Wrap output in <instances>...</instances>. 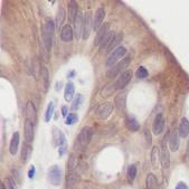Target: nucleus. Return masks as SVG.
Listing matches in <instances>:
<instances>
[{
  "label": "nucleus",
  "instance_id": "f257e3e1",
  "mask_svg": "<svg viewBox=\"0 0 189 189\" xmlns=\"http://www.w3.org/2000/svg\"><path fill=\"white\" fill-rule=\"evenodd\" d=\"M56 25L54 24V21L49 18L46 19L45 24L42 29V38H43V45L45 49H47L48 51H51L53 47V40H54V33H55Z\"/></svg>",
  "mask_w": 189,
  "mask_h": 189
},
{
  "label": "nucleus",
  "instance_id": "f03ea898",
  "mask_svg": "<svg viewBox=\"0 0 189 189\" xmlns=\"http://www.w3.org/2000/svg\"><path fill=\"white\" fill-rule=\"evenodd\" d=\"M169 140V133H167L165 135V138L162 139L161 143V149H160V163L162 166L163 169V173L169 169L170 167V152L169 148L167 147V141Z\"/></svg>",
  "mask_w": 189,
  "mask_h": 189
},
{
  "label": "nucleus",
  "instance_id": "7ed1b4c3",
  "mask_svg": "<svg viewBox=\"0 0 189 189\" xmlns=\"http://www.w3.org/2000/svg\"><path fill=\"white\" fill-rule=\"evenodd\" d=\"M92 138V129L90 126H84L79 134L76 138V142H75V149L76 150H83L84 148H86L87 144L90 143V140Z\"/></svg>",
  "mask_w": 189,
  "mask_h": 189
},
{
  "label": "nucleus",
  "instance_id": "20e7f679",
  "mask_svg": "<svg viewBox=\"0 0 189 189\" xmlns=\"http://www.w3.org/2000/svg\"><path fill=\"white\" fill-rule=\"evenodd\" d=\"M130 60H131L130 56H128V57H125V58H123L122 60H120L118 64H115L114 66H112L111 68L107 70V76L109 77V79H113V77H115L116 75L122 74L123 72H125L126 67L129 66Z\"/></svg>",
  "mask_w": 189,
  "mask_h": 189
},
{
  "label": "nucleus",
  "instance_id": "39448f33",
  "mask_svg": "<svg viewBox=\"0 0 189 189\" xmlns=\"http://www.w3.org/2000/svg\"><path fill=\"white\" fill-rule=\"evenodd\" d=\"M126 54V48L123 47V46H119L115 51H113L112 53H111V55L107 57V62H105V64H107V67H112L114 66L115 64H118L119 62H120V59L122 58L123 56Z\"/></svg>",
  "mask_w": 189,
  "mask_h": 189
},
{
  "label": "nucleus",
  "instance_id": "423d86ee",
  "mask_svg": "<svg viewBox=\"0 0 189 189\" xmlns=\"http://www.w3.org/2000/svg\"><path fill=\"white\" fill-rule=\"evenodd\" d=\"M93 28V20H92V12L87 10L84 12V17H83V33H82V39L86 40L88 39L91 34V30Z\"/></svg>",
  "mask_w": 189,
  "mask_h": 189
},
{
  "label": "nucleus",
  "instance_id": "0eeeda50",
  "mask_svg": "<svg viewBox=\"0 0 189 189\" xmlns=\"http://www.w3.org/2000/svg\"><path fill=\"white\" fill-rule=\"evenodd\" d=\"M113 109H114V104L111 102H107L101 104L98 110H96V116L101 120H107L113 112Z\"/></svg>",
  "mask_w": 189,
  "mask_h": 189
},
{
  "label": "nucleus",
  "instance_id": "6e6552de",
  "mask_svg": "<svg viewBox=\"0 0 189 189\" xmlns=\"http://www.w3.org/2000/svg\"><path fill=\"white\" fill-rule=\"evenodd\" d=\"M132 79V71L130 70H126L125 72H123L122 74H120V76L118 77V79L115 81L114 85L116 90H121L122 91L124 87L129 84V82Z\"/></svg>",
  "mask_w": 189,
  "mask_h": 189
},
{
  "label": "nucleus",
  "instance_id": "1a4fd4ad",
  "mask_svg": "<svg viewBox=\"0 0 189 189\" xmlns=\"http://www.w3.org/2000/svg\"><path fill=\"white\" fill-rule=\"evenodd\" d=\"M48 179L51 181V185L58 186L60 184V179H62V171L59 169L57 165L51 166L48 169Z\"/></svg>",
  "mask_w": 189,
  "mask_h": 189
},
{
  "label": "nucleus",
  "instance_id": "9d476101",
  "mask_svg": "<svg viewBox=\"0 0 189 189\" xmlns=\"http://www.w3.org/2000/svg\"><path fill=\"white\" fill-rule=\"evenodd\" d=\"M105 18V10L103 7L96 9L94 15V19H93V29L95 32H99V29L103 26V20Z\"/></svg>",
  "mask_w": 189,
  "mask_h": 189
},
{
  "label": "nucleus",
  "instance_id": "9b49d317",
  "mask_svg": "<svg viewBox=\"0 0 189 189\" xmlns=\"http://www.w3.org/2000/svg\"><path fill=\"white\" fill-rule=\"evenodd\" d=\"M165 124H166V120L163 118L162 114H158L156 116L153 121V125H152V132L156 135H159V134L162 133V131L165 129Z\"/></svg>",
  "mask_w": 189,
  "mask_h": 189
},
{
  "label": "nucleus",
  "instance_id": "f8f14e48",
  "mask_svg": "<svg viewBox=\"0 0 189 189\" xmlns=\"http://www.w3.org/2000/svg\"><path fill=\"white\" fill-rule=\"evenodd\" d=\"M26 120L30 121L33 124L37 121V111L32 101H28L26 104Z\"/></svg>",
  "mask_w": 189,
  "mask_h": 189
},
{
  "label": "nucleus",
  "instance_id": "ddd939ff",
  "mask_svg": "<svg viewBox=\"0 0 189 189\" xmlns=\"http://www.w3.org/2000/svg\"><path fill=\"white\" fill-rule=\"evenodd\" d=\"M83 17L84 15H82L81 12L79 11L77 16L74 20V36L76 37V39H79L82 37V33H83Z\"/></svg>",
  "mask_w": 189,
  "mask_h": 189
},
{
  "label": "nucleus",
  "instance_id": "4468645a",
  "mask_svg": "<svg viewBox=\"0 0 189 189\" xmlns=\"http://www.w3.org/2000/svg\"><path fill=\"white\" fill-rule=\"evenodd\" d=\"M73 37H74V29L70 25L63 26V28L60 29V39L64 43H70L73 40Z\"/></svg>",
  "mask_w": 189,
  "mask_h": 189
},
{
  "label": "nucleus",
  "instance_id": "2eb2a0df",
  "mask_svg": "<svg viewBox=\"0 0 189 189\" xmlns=\"http://www.w3.org/2000/svg\"><path fill=\"white\" fill-rule=\"evenodd\" d=\"M109 32H110V30H109V24L103 25L102 27L99 29V32L96 33V36H95V39H94V46L100 47V45L102 44V42L104 40V38L107 37Z\"/></svg>",
  "mask_w": 189,
  "mask_h": 189
},
{
  "label": "nucleus",
  "instance_id": "dca6fc26",
  "mask_svg": "<svg viewBox=\"0 0 189 189\" xmlns=\"http://www.w3.org/2000/svg\"><path fill=\"white\" fill-rule=\"evenodd\" d=\"M179 133H178V131H173L172 133L169 135V149L170 151H172V152H176L178 151L179 149V146H180V140H179Z\"/></svg>",
  "mask_w": 189,
  "mask_h": 189
},
{
  "label": "nucleus",
  "instance_id": "f3484780",
  "mask_svg": "<svg viewBox=\"0 0 189 189\" xmlns=\"http://www.w3.org/2000/svg\"><path fill=\"white\" fill-rule=\"evenodd\" d=\"M114 104H115V107H118L120 111L125 110V107H126V92L125 91L120 92V93L115 96Z\"/></svg>",
  "mask_w": 189,
  "mask_h": 189
},
{
  "label": "nucleus",
  "instance_id": "a211bd4d",
  "mask_svg": "<svg viewBox=\"0 0 189 189\" xmlns=\"http://www.w3.org/2000/svg\"><path fill=\"white\" fill-rule=\"evenodd\" d=\"M25 139L28 144L32 143L34 140V124L28 120L25 122Z\"/></svg>",
  "mask_w": 189,
  "mask_h": 189
},
{
  "label": "nucleus",
  "instance_id": "6ab92c4d",
  "mask_svg": "<svg viewBox=\"0 0 189 189\" xmlns=\"http://www.w3.org/2000/svg\"><path fill=\"white\" fill-rule=\"evenodd\" d=\"M178 133L180 138H186L189 134V121L187 118L181 119L180 123H179V128H178Z\"/></svg>",
  "mask_w": 189,
  "mask_h": 189
},
{
  "label": "nucleus",
  "instance_id": "aec40b11",
  "mask_svg": "<svg viewBox=\"0 0 189 189\" xmlns=\"http://www.w3.org/2000/svg\"><path fill=\"white\" fill-rule=\"evenodd\" d=\"M19 133L15 132L12 134L11 141H10V146H9V152L11 156H15L18 151V147H19Z\"/></svg>",
  "mask_w": 189,
  "mask_h": 189
},
{
  "label": "nucleus",
  "instance_id": "412c9836",
  "mask_svg": "<svg viewBox=\"0 0 189 189\" xmlns=\"http://www.w3.org/2000/svg\"><path fill=\"white\" fill-rule=\"evenodd\" d=\"M114 37H115V33L114 32H109V34L107 35V37L104 38V40L102 42V44L100 45V51H105V53H107V48L110 47L111 43L113 42Z\"/></svg>",
  "mask_w": 189,
  "mask_h": 189
},
{
  "label": "nucleus",
  "instance_id": "4be33fe9",
  "mask_svg": "<svg viewBox=\"0 0 189 189\" xmlns=\"http://www.w3.org/2000/svg\"><path fill=\"white\" fill-rule=\"evenodd\" d=\"M40 77H42V84H43L44 91L46 92L49 87V73L45 66L40 67Z\"/></svg>",
  "mask_w": 189,
  "mask_h": 189
},
{
  "label": "nucleus",
  "instance_id": "5701e85b",
  "mask_svg": "<svg viewBox=\"0 0 189 189\" xmlns=\"http://www.w3.org/2000/svg\"><path fill=\"white\" fill-rule=\"evenodd\" d=\"M74 93H75V87L74 84L72 82H68L65 86V91H64V99L66 102H70L73 100L74 98Z\"/></svg>",
  "mask_w": 189,
  "mask_h": 189
},
{
  "label": "nucleus",
  "instance_id": "b1692460",
  "mask_svg": "<svg viewBox=\"0 0 189 189\" xmlns=\"http://www.w3.org/2000/svg\"><path fill=\"white\" fill-rule=\"evenodd\" d=\"M32 152H33L32 147L29 146L28 143L24 144L23 150H21V162L23 163H27L29 161V159L32 157Z\"/></svg>",
  "mask_w": 189,
  "mask_h": 189
},
{
  "label": "nucleus",
  "instance_id": "393cba45",
  "mask_svg": "<svg viewBox=\"0 0 189 189\" xmlns=\"http://www.w3.org/2000/svg\"><path fill=\"white\" fill-rule=\"evenodd\" d=\"M79 14V9H77V4L75 1H70L68 2V18L72 23H74L75 18Z\"/></svg>",
  "mask_w": 189,
  "mask_h": 189
},
{
  "label": "nucleus",
  "instance_id": "a878e982",
  "mask_svg": "<svg viewBox=\"0 0 189 189\" xmlns=\"http://www.w3.org/2000/svg\"><path fill=\"white\" fill-rule=\"evenodd\" d=\"M125 125L126 128L130 131H132V132H137V131H139V129H140L139 122L134 118H132V116H126Z\"/></svg>",
  "mask_w": 189,
  "mask_h": 189
},
{
  "label": "nucleus",
  "instance_id": "bb28decb",
  "mask_svg": "<svg viewBox=\"0 0 189 189\" xmlns=\"http://www.w3.org/2000/svg\"><path fill=\"white\" fill-rule=\"evenodd\" d=\"M66 17V12L64 10V8L59 7L58 10H57V15H56V20H55V25H56V29L59 30V28L62 27V25L64 23V19ZM63 28V27H62Z\"/></svg>",
  "mask_w": 189,
  "mask_h": 189
},
{
  "label": "nucleus",
  "instance_id": "cd10ccee",
  "mask_svg": "<svg viewBox=\"0 0 189 189\" xmlns=\"http://www.w3.org/2000/svg\"><path fill=\"white\" fill-rule=\"evenodd\" d=\"M159 161H160V148L156 146L151 150V163L153 168H157Z\"/></svg>",
  "mask_w": 189,
  "mask_h": 189
},
{
  "label": "nucleus",
  "instance_id": "c85d7f7f",
  "mask_svg": "<svg viewBox=\"0 0 189 189\" xmlns=\"http://www.w3.org/2000/svg\"><path fill=\"white\" fill-rule=\"evenodd\" d=\"M79 180V173L76 172V171H71V172H67V177H66V185H67V187L74 186Z\"/></svg>",
  "mask_w": 189,
  "mask_h": 189
},
{
  "label": "nucleus",
  "instance_id": "c756f323",
  "mask_svg": "<svg viewBox=\"0 0 189 189\" xmlns=\"http://www.w3.org/2000/svg\"><path fill=\"white\" fill-rule=\"evenodd\" d=\"M147 189H158V182H157V178L154 176L153 173H149L148 177H147Z\"/></svg>",
  "mask_w": 189,
  "mask_h": 189
},
{
  "label": "nucleus",
  "instance_id": "7c9ffc66",
  "mask_svg": "<svg viewBox=\"0 0 189 189\" xmlns=\"http://www.w3.org/2000/svg\"><path fill=\"white\" fill-rule=\"evenodd\" d=\"M122 39H123L122 34H118V35H115L114 39H113V42L111 43L110 47L107 48V53H112L113 51H115V49L119 47L118 45H120V43H121V40H122Z\"/></svg>",
  "mask_w": 189,
  "mask_h": 189
},
{
  "label": "nucleus",
  "instance_id": "2f4dec72",
  "mask_svg": "<svg viewBox=\"0 0 189 189\" xmlns=\"http://www.w3.org/2000/svg\"><path fill=\"white\" fill-rule=\"evenodd\" d=\"M77 167V158L75 157L74 154H71L67 161V172L71 171H75V168Z\"/></svg>",
  "mask_w": 189,
  "mask_h": 189
},
{
  "label": "nucleus",
  "instance_id": "473e14b6",
  "mask_svg": "<svg viewBox=\"0 0 189 189\" xmlns=\"http://www.w3.org/2000/svg\"><path fill=\"white\" fill-rule=\"evenodd\" d=\"M64 133L62 132V131L59 130V129H57L56 126H54L53 128V138H54V140H55V144L56 146H58L60 144V141H62V138H63Z\"/></svg>",
  "mask_w": 189,
  "mask_h": 189
},
{
  "label": "nucleus",
  "instance_id": "72a5a7b5",
  "mask_svg": "<svg viewBox=\"0 0 189 189\" xmlns=\"http://www.w3.org/2000/svg\"><path fill=\"white\" fill-rule=\"evenodd\" d=\"M126 176H128L129 181L132 182V181L135 179V177H137V167L134 165L129 166V167H128V170H126Z\"/></svg>",
  "mask_w": 189,
  "mask_h": 189
},
{
  "label": "nucleus",
  "instance_id": "f704fd0d",
  "mask_svg": "<svg viewBox=\"0 0 189 189\" xmlns=\"http://www.w3.org/2000/svg\"><path fill=\"white\" fill-rule=\"evenodd\" d=\"M83 101H84V98H83L82 94H77L75 96V99L73 100V103H72V110L73 111H76L79 110L81 105H82Z\"/></svg>",
  "mask_w": 189,
  "mask_h": 189
},
{
  "label": "nucleus",
  "instance_id": "c9c22d12",
  "mask_svg": "<svg viewBox=\"0 0 189 189\" xmlns=\"http://www.w3.org/2000/svg\"><path fill=\"white\" fill-rule=\"evenodd\" d=\"M54 110H55V105L53 102H49L47 107V110H46V113H45V121L46 122H49L53 118V114H54Z\"/></svg>",
  "mask_w": 189,
  "mask_h": 189
},
{
  "label": "nucleus",
  "instance_id": "e433bc0d",
  "mask_svg": "<svg viewBox=\"0 0 189 189\" xmlns=\"http://www.w3.org/2000/svg\"><path fill=\"white\" fill-rule=\"evenodd\" d=\"M148 75H149V73H148L146 67H143V66H139L138 70H137V72H135V76L140 79H147V77H148Z\"/></svg>",
  "mask_w": 189,
  "mask_h": 189
},
{
  "label": "nucleus",
  "instance_id": "4c0bfd02",
  "mask_svg": "<svg viewBox=\"0 0 189 189\" xmlns=\"http://www.w3.org/2000/svg\"><path fill=\"white\" fill-rule=\"evenodd\" d=\"M4 185H5V187H6V189H17L16 181L10 177H7L6 179H5Z\"/></svg>",
  "mask_w": 189,
  "mask_h": 189
},
{
  "label": "nucleus",
  "instance_id": "58836bf2",
  "mask_svg": "<svg viewBox=\"0 0 189 189\" xmlns=\"http://www.w3.org/2000/svg\"><path fill=\"white\" fill-rule=\"evenodd\" d=\"M77 120H79V116H77L76 113H70V114L67 115L65 123H66L67 125H72V124H74L75 122H77Z\"/></svg>",
  "mask_w": 189,
  "mask_h": 189
},
{
  "label": "nucleus",
  "instance_id": "ea45409f",
  "mask_svg": "<svg viewBox=\"0 0 189 189\" xmlns=\"http://www.w3.org/2000/svg\"><path fill=\"white\" fill-rule=\"evenodd\" d=\"M175 189H188V186H187V184H185V182H182V181H179Z\"/></svg>",
  "mask_w": 189,
  "mask_h": 189
},
{
  "label": "nucleus",
  "instance_id": "a19ab883",
  "mask_svg": "<svg viewBox=\"0 0 189 189\" xmlns=\"http://www.w3.org/2000/svg\"><path fill=\"white\" fill-rule=\"evenodd\" d=\"M35 172H36V169L34 166H30V169H29V171H28V177L30 178H34V176H35Z\"/></svg>",
  "mask_w": 189,
  "mask_h": 189
},
{
  "label": "nucleus",
  "instance_id": "79ce46f5",
  "mask_svg": "<svg viewBox=\"0 0 189 189\" xmlns=\"http://www.w3.org/2000/svg\"><path fill=\"white\" fill-rule=\"evenodd\" d=\"M144 135H146V141L148 144H151V142H152V139H151V134H150V132L148 130L146 131V133H144Z\"/></svg>",
  "mask_w": 189,
  "mask_h": 189
},
{
  "label": "nucleus",
  "instance_id": "37998d69",
  "mask_svg": "<svg viewBox=\"0 0 189 189\" xmlns=\"http://www.w3.org/2000/svg\"><path fill=\"white\" fill-rule=\"evenodd\" d=\"M67 113H68V109H67V107H62V115H63L64 118H67Z\"/></svg>",
  "mask_w": 189,
  "mask_h": 189
},
{
  "label": "nucleus",
  "instance_id": "c03bdc74",
  "mask_svg": "<svg viewBox=\"0 0 189 189\" xmlns=\"http://www.w3.org/2000/svg\"><path fill=\"white\" fill-rule=\"evenodd\" d=\"M60 85H62V83H60V82L57 83V86H56V90H57V91L60 90Z\"/></svg>",
  "mask_w": 189,
  "mask_h": 189
},
{
  "label": "nucleus",
  "instance_id": "a18cd8bd",
  "mask_svg": "<svg viewBox=\"0 0 189 189\" xmlns=\"http://www.w3.org/2000/svg\"><path fill=\"white\" fill-rule=\"evenodd\" d=\"M187 157H189V141L188 144H187Z\"/></svg>",
  "mask_w": 189,
  "mask_h": 189
},
{
  "label": "nucleus",
  "instance_id": "49530a36",
  "mask_svg": "<svg viewBox=\"0 0 189 189\" xmlns=\"http://www.w3.org/2000/svg\"><path fill=\"white\" fill-rule=\"evenodd\" d=\"M0 189H6V187H5V185H1V186H0Z\"/></svg>",
  "mask_w": 189,
  "mask_h": 189
}]
</instances>
